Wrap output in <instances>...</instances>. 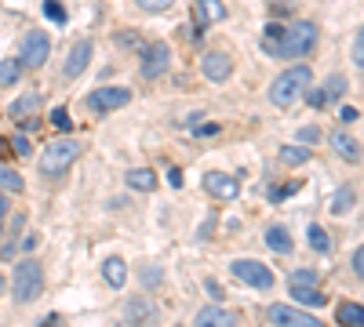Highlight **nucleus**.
<instances>
[{
	"instance_id": "nucleus-1",
	"label": "nucleus",
	"mask_w": 364,
	"mask_h": 327,
	"mask_svg": "<svg viewBox=\"0 0 364 327\" xmlns=\"http://www.w3.org/2000/svg\"><path fill=\"white\" fill-rule=\"evenodd\" d=\"M321 40V29L313 22H292L288 29L277 37V44H266V51H270L274 58H306L313 47H317Z\"/></svg>"
},
{
	"instance_id": "nucleus-2",
	"label": "nucleus",
	"mask_w": 364,
	"mask_h": 327,
	"mask_svg": "<svg viewBox=\"0 0 364 327\" xmlns=\"http://www.w3.org/2000/svg\"><path fill=\"white\" fill-rule=\"evenodd\" d=\"M310 80H313V70H310V65H292V70H284V73L274 80V84H270V102L280 106V109H288L292 102H299V98L306 95Z\"/></svg>"
},
{
	"instance_id": "nucleus-3",
	"label": "nucleus",
	"mask_w": 364,
	"mask_h": 327,
	"mask_svg": "<svg viewBox=\"0 0 364 327\" xmlns=\"http://www.w3.org/2000/svg\"><path fill=\"white\" fill-rule=\"evenodd\" d=\"M11 291H15V302H19V305L37 302L40 291H44V269H40V262H33V258L19 262V266H15Z\"/></svg>"
},
{
	"instance_id": "nucleus-4",
	"label": "nucleus",
	"mask_w": 364,
	"mask_h": 327,
	"mask_svg": "<svg viewBox=\"0 0 364 327\" xmlns=\"http://www.w3.org/2000/svg\"><path fill=\"white\" fill-rule=\"evenodd\" d=\"M77 157H81V142H73V138H55V142H47L44 153H40V175L55 178V175H62V171H70Z\"/></svg>"
},
{
	"instance_id": "nucleus-5",
	"label": "nucleus",
	"mask_w": 364,
	"mask_h": 327,
	"mask_svg": "<svg viewBox=\"0 0 364 327\" xmlns=\"http://www.w3.org/2000/svg\"><path fill=\"white\" fill-rule=\"evenodd\" d=\"M233 276L237 280H244V284H251V287H259V291H270L274 287V269L270 266H262V262H255V258H237L233 262Z\"/></svg>"
},
{
	"instance_id": "nucleus-6",
	"label": "nucleus",
	"mask_w": 364,
	"mask_h": 327,
	"mask_svg": "<svg viewBox=\"0 0 364 327\" xmlns=\"http://www.w3.org/2000/svg\"><path fill=\"white\" fill-rule=\"evenodd\" d=\"M168 65H171V47H168L164 40L142 44V62H139L142 77H146V80H157V77L168 73Z\"/></svg>"
},
{
	"instance_id": "nucleus-7",
	"label": "nucleus",
	"mask_w": 364,
	"mask_h": 327,
	"mask_svg": "<svg viewBox=\"0 0 364 327\" xmlns=\"http://www.w3.org/2000/svg\"><path fill=\"white\" fill-rule=\"evenodd\" d=\"M47 55H52V40H47L40 29L26 33V40H22V47H19V62L26 65V70H44Z\"/></svg>"
},
{
	"instance_id": "nucleus-8",
	"label": "nucleus",
	"mask_w": 364,
	"mask_h": 327,
	"mask_svg": "<svg viewBox=\"0 0 364 327\" xmlns=\"http://www.w3.org/2000/svg\"><path fill=\"white\" fill-rule=\"evenodd\" d=\"M266 320L274 327H324L317 317H310L306 309H292V305H270L266 309Z\"/></svg>"
},
{
	"instance_id": "nucleus-9",
	"label": "nucleus",
	"mask_w": 364,
	"mask_h": 327,
	"mask_svg": "<svg viewBox=\"0 0 364 327\" xmlns=\"http://www.w3.org/2000/svg\"><path fill=\"white\" fill-rule=\"evenodd\" d=\"M132 102V91L128 88H95L88 95V106L95 113H113V109H124Z\"/></svg>"
},
{
	"instance_id": "nucleus-10",
	"label": "nucleus",
	"mask_w": 364,
	"mask_h": 327,
	"mask_svg": "<svg viewBox=\"0 0 364 327\" xmlns=\"http://www.w3.org/2000/svg\"><path fill=\"white\" fill-rule=\"evenodd\" d=\"M91 55H95V47H91V40H77L73 47H70V55H66V80H77L88 65H91Z\"/></svg>"
},
{
	"instance_id": "nucleus-11",
	"label": "nucleus",
	"mask_w": 364,
	"mask_h": 327,
	"mask_svg": "<svg viewBox=\"0 0 364 327\" xmlns=\"http://www.w3.org/2000/svg\"><path fill=\"white\" fill-rule=\"evenodd\" d=\"M200 70H204V77H208L212 84H226L230 73H233V58L223 55V51H208L204 62H200Z\"/></svg>"
},
{
	"instance_id": "nucleus-12",
	"label": "nucleus",
	"mask_w": 364,
	"mask_h": 327,
	"mask_svg": "<svg viewBox=\"0 0 364 327\" xmlns=\"http://www.w3.org/2000/svg\"><path fill=\"white\" fill-rule=\"evenodd\" d=\"M204 189H208L215 200H237V193H241L237 178H230L223 171H208V175H204Z\"/></svg>"
},
{
	"instance_id": "nucleus-13",
	"label": "nucleus",
	"mask_w": 364,
	"mask_h": 327,
	"mask_svg": "<svg viewBox=\"0 0 364 327\" xmlns=\"http://www.w3.org/2000/svg\"><path fill=\"white\" fill-rule=\"evenodd\" d=\"M193 327H241V317L233 309H223V305H208L197 313V324Z\"/></svg>"
},
{
	"instance_id": "nucleus-14",
	"label": "nucleus",
	"mask_w": 364,
	"mask_h": 327,
	"mask_svg": "<svg viewBox=\"0 0 364 327\" xmlns=\"http://www.w3.org/2000/svg\"><path fill=\"white\" fill-rule=\"evenodd\" d=\"M331 150H335L346 164H361V160H364L361 142L350 135V131H335V135H331Z\"/></svg>"
},
{
	"instance_id": "nucleus-15",
	"label": "nucleus",
	"mask_w": 364,
	"mask_h": 327,
	"mask_svg": "<svg viewBox=\"0 0 364 327\" xmlns=\"http://www.w3.org/2000/svg\"><path fill=\"white\" fill-rule=\"evenodd\" d=\"M102 276H106V284L109 287H124V284H128V262H124V258H106L102 262Z\"/></svg>"
},
{
	"instance_id": "nucleus-16",
	"label": "nucleus",
	"mask_w": 364,
	"mask_h": 327,
	"mask_svg": "<svg viewBox=\"0 0 364 327\" xmlns=\"http://www.w3.org/2000/svg\"><path fill=\"white\" fill-rule=\"evenodd\" d=\"M266 248H270L274 255H292L295 251L292 233H288V229H280V225H270V229H266Z\"/></svg>"
},
{
	"instance_id": "nucleus-17",
	"label": "nucleus",
	"mask_w": 364,
	"mask_h": 327,
	"mask_svg": "<svg viewBox=\"0 0 364 327\" xmlns=\"http://www.w3.org/2000/svg\"><path fill=\"white\" fill-rule=\"evenodd\" d=\"M223 19H226L223 0H197V26H212V22H223Z\"/></svg>"
},
{
	"instance_id": "nucleus-18",
	"label": "nucleus",
	"mask_w": 364,
	"mask_h": 327,
	"mask_svg": "<svg viewBox=\"0 0 364 327\" xmlns=\"http://www.w3.org/2000/svg\"><path fill=\"white\" fill-rule=\"evenodd\" d=\"M335 320H339L342 327H364V305H357V302H342V305L335 309Z\"/></svg>"
},
{
	"instance_id": "nucleus-19",
	"label": "nucleus",
	"mask_w": 364,
	"mask_h": 327,
	"mask_svg": "<svg viewBox=\"0 0 364 327\" xmlns=\"http://www.w3.org/2000/svg\"><path fill=\"white\" fill-rule=\"evenodd\" d=\"M128 186L139 189V193H153L157 189V175L150 168H132L128 171Z\"/></svg>"
},
{
	"instance_id": "nucleus-20",
	"label": "nucleus",
	"mask_w": 364,
	"mask_h": 327,
	"mask_svg": "<svg viewBox=\"0 0 364 327\" xmlns=\"http://www.w3.org/2000/svg\"><path fill=\"white\" fill-rule=\"evenodd\" d=\"M280 164H284V168H303V164L310 160V150H306V145H280Z\"/></svg>"
},
{
	"instance_id": "nucleus-21",
	"label": "nucleus",
	"mask_w": 364,
	"mask_h": 327,
	"mask_svg": "<svg viewBox=\"0 0 364 327\" xmlns=\"http://www.w3.org/2000/svg\"><path fill=\"white\" fill-rule=\"evenodd\" d=\"M37 109H40V95H37V91H29V95L19 98V102H11L8 113H11L15 120H22V117H29V113H37Z\"/></svg>"
},
{
	"instance_id": "nucleus-22",
	"label": "nucleus",
	"mask_w": 364,
	"mask_h": 327,
	"mask_svg": "<svg viewBox=\"0 0 364 327\" xmlns=\"http://www.w3.org/2000/svg\"><path fill=\"white\" fill-rule=\"evenodd\" d=\"M22 70H26V65H22L19 58H4V62H0V88L19 84V80H22Z\"/></svg>"
},
{
	"instance_id": "nucleus-23",
	"label": "nucleus",
	"mask_w": 364,
	"mask_h": 327,
	"mask_svg": "<svg viewBox=\"0 0 364 327\" xmlns=\"http://www.w3.org/2000/svg\"><path fill=\"white\" fill-rule=\"evenodd\" d=\"M292 298H295V302H303V305H310V309H321V305L328 302L317 287H299V284H292Z\"/></svg>"
},
{
	"instance_id": "nucleus-24",
	"label": "nucleus",
	"mask_w": 364,
	"mask_h": 327,
	"mask_svg": "<svg viewBox=\"0 0 364 327\" xmlns=\"http://www.w3.org/2000/svg\"><path fill=\"white\" fill-rule=\"evenodd\" d=\"M357 204V193H354V186H342L339 193H335V200H331V215H346Z\"/></svg>"
},
{
	"instance_id": "nucleus-25",
	"label": "nucleus",
	"mask_w": 364,
	"mask_h": 327,
	"mask_svg": "<svg viewBox=\"0 0 364 327\" xmlns=\"http://www.w3.org/2000/svg\"><path fill=\"white\" fill-rule=\"evenodd\" d=\"M306 237H310V248H313V251H321V255L331 251V240H328V233H324V225L313 222V225L306 229Z\"/></svg>"
},
{
	"instance_id": "nucleus-26",
	"label": "nucleus",
	"mask_w": 364,
	"mask_h": 327,
	"mask_svg": "<svg viewBox=\"0 0 364 327\" xmlns=\"http://www.w3.org/2000/svg\"><path fill=\"white\" fill-rule=\"evenodd\" d=\"M0 189H4V193H22V189H26V182H22V175H19V171L0 168Z\"/></svg>"
},
{
	"instance_id": "nucleus-27",
	"label": "nucleus",
	"mask_w": 364,
	"mask_h": 327,
	"mask_svg": "<svg viewBox=\"0 0 364 327\" xmlns=\"http://www.w3.org/2000/svg\"><path fill=\"white\" fill-rule=\"evenodd\" d=\"M292 284H299V287H317L321 284V273L317 269H295L292 273Z\"/></svg>"
},
{
	"instance_id": "nucleus-28",
	"label": "nucleus",
	"mask_w": 364,
	"mask_h": 327,
	"mask_svg": "<svg viewBox=\"0 0 364 327\" xmlns=\"http://www.w3.org/2000/svg\"><path fill=\"white\" fill-rule=\"evenodd\" d=\"M342 95H346V77L331 73V77H328V84H324V98H342Z\"/></svg>"
},
{
	"instance_id": "nucleus-29",
	"label": "nucleus",
	"mask_w": 364,
	"mask_h": 327,
	"mask_svg": "<svg viewBox=\"0 0 364 327\" xmlns=\"http://www.w3.org/2000/svg\"><path fill=\"white\" fill-rule=\"evenodd\" d=\"M44 15H47V19H52L55 26H62V22H66V11H62V4H58V0H44Z\"/></svg>"
},
{
	"instance_id": "nucleus-30",
	"label": "nucleus",
	"mask_w": 364,
	"mask_h": 327,
	"mask_svg": "<svg viewBox=\"0 0 364 327\" xmlns=\"http://www.w3.org/2000/svg\"><path fill=\"white\" fill-rule=\"evenodd\" d=\"M135 4H139L142 11H153V15H157V11H168L175 0H135Z\"/></svg>"
},
{
	"instance_id": "nucleus-31",
	"label": "nucleus",
	"mask_w": 364,
	"mask_h": 327,
	"mask_svg": "<svg viewBox=\"0 0 364 327\" xmlns=\"http://www.w3.org/2000/svg\"><path fill=\"white\" fill-rule=\"evenodd\" d=\"M321 142V131L317 127H299V145H313Z\"/></svg>"
},
{
	"instance_id": "nucleus-32",
	"label": "nucleus",
	"mask_w": 364,
	"mask_h": 327,
	"mask_svg": "<svg viewBox=\"0 0 364 327\" xmlns=\"http://www.w3.org/2000/svg\"><path fill=\"white\" fill-rule=\"evenodd\" d=\"M299 186H303V182H284L280 189H270V200H284V196H292V193H299Z\"/></svg>"
},
{
	"instance_id": "nucleus-33",
	"label": "nucleus",
	"mask_w": 364,
	"mask_h": 327,
	"mask_svg": "<svg viewBox=\"0 0 364 327\" xmlns=\"http://www.w3.org/2000/svg\"><path fill=\"white\" fill-rule=\"evenodd\" d=\"M354 62H357V70H364V26H361L357 40H354Z\"/></svg>"
},
{
	"instance_id": "nucleus-34",
	"label": "nucleus",
	"mask_w": 364,
	"mask_h": 327,
	"mask_svg": "<svg viewBox=\"0 0 364 327\" xmlns=\"http://www.w3.org/2000/svg\"><path fill=\"white\" fill-rule=\"evenodd\" d=\"M52 124H55L58 131H70V127H73V124H70V113H66V109H62V106H58V109L52 113Z\"/></svg>"
},
{
	"instance_id": "nucleus-35",
	"label": "nucleus",
	"mask_w": 364,
	"mask_h": 327,
	"mask_svg": "<svg viewBox=\"0 0 364 327\" xmlns=\"http://www.w3.org/2000/svg\"><path fill=\"white\" fill-rule=\"evenodd\" d=\"M306 102H310L313 109H324L328 98H324V91H310V88H306Z\"/></svg>"
},
{
	"instance_id": "nucleus-36",
	"label": "nucleus",
	"mask_w": 364,
	"mask_h": 327,
	"mask_svg": "<svg viewBox=\"0 0 364 327\" xmlns=\"http://www.w3.org/2000/svg\"><path fill=\"white\" fill-rule=\"evenodd\" d=\"M193 135L197 138H212V135H219V124H200V127H193Z\"/></svg>"
},
{
	"instance_id": "nucleus-37",
	"label": "nucleus",
	"mask_w": 364,
	"mask_h": 327,
	"mask_svg": "<svg viewBox=\"0 0 364 327\" xmlns=\"http://www.w3.org/2000/svg\"><path fill=\"white\" fill-rule=\"evenodd\" d=\"M354 273H357L361 280H364V244H361V248L354 251Z\"/></svg>"
},
{
	"instance_id": "nucleus-38",
	"label": "nucleus",
	"mask_w": 364,
	"mask_h": 327,
	"mask_svg": "<svg viewBox=\"0 0 364 327\" xmlns=\"http://www.w3.org/2000/svg\"><path fill=\"white\" fill-rule=\"evenodd\" d=\"M11 150L19 153V157H29V138H26V135H19V138L11 142Z\"/></svg>"
},
{
	"instance_id": "nucleus-39",
	"label": "nucleus",
	"mask_w": 364,
	"mask_h": 327,
	"mask_svg": "<svg viewBox=\"0 0 364 327\" xmlns=\"http://www.w3.org/2000/svg\"><path fill=\"white\" fill-rule=\"evenodd\" d=\"M117 44H120V47H135L139 37H135V33H117Z\"/></svg>"
},
{
	"instance_id": "nucleus-40",
	"label": "nucleus",
	"mask_w": 364,
	"mask_h": 327,
	"mask_svg": "<svg viewBox=\"0 0 364 327\" xmlns=\"http://www.w3.org/2000/svg\"><path fill=\"white\" fill-rule=\"evenodd\" d=\"M8 215H11V207H8V196H4V193H0V225H4V222H8Z\"/></svg>"
},
{
	"instance_id": "nucleus-41",
	"label": "nucleus",
	"mask_w": 364,
	"mask_h": 327,
	"mask_svg": "<svg viewBox=\"0 0 364 327\" xmlns=\"http://www.w3.org/2000/svg\"><path fill=\"white\" fill-rule=\"evenodd\" d=\"M280 33H284V26H277V22H270V26H266V37H270V40H277Z\"/></svg>"
},
{
	"instance_id": "nucleus-42",
	"label": "nucleus",
	"mask_w": 364,
	"mask_h": 327,
	"mask_svg": "<svg viewBox=\"0 0 364 327\" xmlns=\"http://www.w3.org/2000/svg\"><path fill=\"white\" fill-rule=\"evenodd\" d=\"M168 182H171V186H182V171L171 168V171H168Z\"/></svg>"
},
{
	"instance_id": "nucleus-43",
	"label": "nucleus",
	"mask_w": 364,
	"mask_h": 327,
	"mask_svg": "<svg viewBox=\"0 0 364 327\" xmlns=\"http://www.w3.org/2000/svg\"><path fill=\"white\" fill-rule=\"evenodd\" d=\"M8 150H11V145H8V142H4V138H0V157H4V153H8Z\"/></svg>"
},
{
	"instance_id": "nucleus-44",
	"label": "nucleus",
	"mask_w": 364,
	"mask_h": 327,
	"mask_svg": "<svg viewBox=\"0 0 364 327\" xmlns=\"http://www.w3.org/2000/svg\"><path fill=\"white\" fill-rule=\"evenodd\" d=\"M4 287H8V284H4V276H0V294H4Z\"/></svg>"
},
{
	"instance_id": "nucleus-45",
	"label": "nucleus",
	"mask_w": 364,
	"mask_h": 327,
	"mask_svg": "<svg viewBox=\"0 0 364 327\" xmlns=\"http://www.w3.org/2000/svg\"><path fill=\"white\" fill-rule=\"evenodd\" d=\"M175 327H182V324H175Z\"/></svg>"
}]
</instances>
